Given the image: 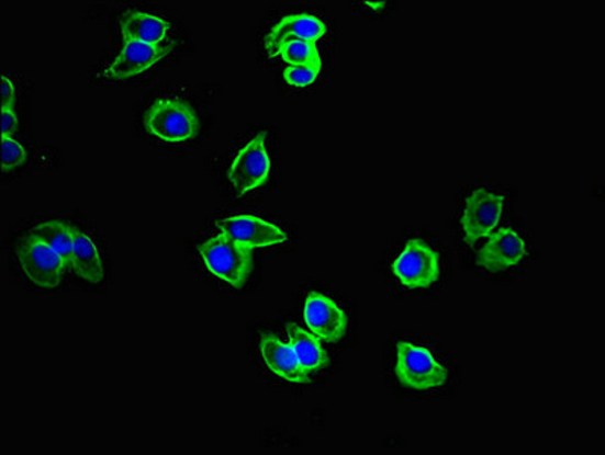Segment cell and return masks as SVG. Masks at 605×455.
I'll return each mask as SVG.
<instances>
[{
	"mask_svg": "<svg viewBox=\"0 0 605 455\" xmlns=\"http://www.w3.org/2000/svg\"><path fill=\"white\" fill-rule=\"evenodd\" d=\"M199 255L205 268L231 287L240 291L248 283L253 272V249L242 247L225 235H219L199 247Z\"/></svg>",
	"mask_w": 605,
	"mask_h": 455,
	"instance_id": "1",
	"label": "cell"
},
{
	"mask_svg": "<svg viewBox=\"0 0 605 455\" xmlns=\"http://www.w3.org/2000/svg\"><path fill=\"white\" fill-rule=\"evenodd\" d=\"M145 126L150 136L166 144H186L198 136L199 118L197 111L181 99H158L149 106Z\"/></svg>",
	"mask_w": 605,
	"mask_h": 455,
	"instance_id": "2",
	"label": "cell"
},
{
	"mask_svg": "<svg viewBox=\"0 0 605 455\" xmlns=\"http://www.w3.org/2000/svg\"><path fill=\"white\" fill-rule=\"evenodd\" d=\"M396 378L413 390L439 389L448 382V371L428 348L400 342L396 346Z\"/></svg>",
	"mask_w": 605,
	"mask_h": 455,
	"instance_id": "3",
	"label": "cell"
},
{
	"mask_svg": "<svg viewBox=\"0 0 605 455\" xmlns=\"http://www.w3.org/2000/svg\"><path fill=\"white\" fill-rule=\"evenodd\" d=\"M270 170L272 161L266 148V134L260 133L234 156L226 178L238 195H246L269 181Z\"/></svg>",
	"mask_w": 605,
	"mask_h": 455,
	"instance_id": "4",
	"label": "cell"
},
{
	"mask_svg": "<svg viewBox=\"0 0 605 455\" xmlns=\"http://www.w3.org/2000/svg\"><path fill=\"white\" fill-rule=\"evenodd\" d=\"M393 275L407 288H427L440 278V255L424 240L413 239L392 264Z\"/></svg>",
	"mask_w": 605,
	"mask_h": 455,
	"instance_id": "5",
	"label": "cell"
},
{
	"mask_svg": "<svg viewBox=\"0 0 605 455\" xmlns=\"http://www.w3.org/2000/svg\"><path fill=\"white\" fill-rule=\"evenodd\" d=\"M18 259L20 268L25 272L27 280L32 281L35 286L49 291V288L58 287L63 283L64 271L66 264L61 257L57 254L37 237H26L18 248Z\"/></svg>",
	"mask_w": 605,
	"mask_h": 455,
	"instance_id": "6",
	"label": "cell"
},
{
	"mask_svg": "<svg viewBox=\"0 0 605 455\" xmlns=\"http://www.w3.org/2000/svg\"><path fill=\"white\" fill-rule=\"evenodd\" d=\"M504 205L505 195L503 193L485 189L472 192L466 201L463 217H461L466 243L473 244L483 237L491 236L493 229L500 224Z\"/></svg>",
	"mask_w": 605,
	"mask_h": 455,
	"instance_id": "7",
	"label": "cell"
},
{
	"mask_svg": "<svg viewBox=\"0 0 605 455\" xmlns=\"http://www.w3.org/2000/svg\"><path fill=\"white\" fill-rule=\"evenodd\" d=\"M221 235H225L248 249L277 247L285 243L287 235L278 225L254 215H236L216 221Z\"/></svg>",
	"mask_w": 605,
	"mask_h": 455,
	"instance_id": "8",
	"label": "cell"
},
{
	"mask_svg": "<svg viewBox=\"0 0 605 455\" xmlns=\"http://www.w3.org/2000/svg\"><path fill=\"white\" fill-rule=\"evenodd\" d=\"M305 323L314 335L325 342H338L348 330V316L329 296L310 292L304 307Z\"/></svg>",
	"mask_w": 605,
	"mask_h": 455,
	"instance_id": "9",
	"label": "cell"
},
{
	"mask_svg": "<svg viewBox=\"0 0 605 455\" xmlns=\"http://www.w3.org/2000/svg\"><path fill=\"white\" fill-rule=\"evenodd\" d=\"M170 53V47L146 45L141 42H125L115 55L114 61L107 67L105 75L110 79H127L146 73L158 65L166 55Z\"/></svg>",
	"mask_w": 605,
	"mask_h": 455,
	"instance_id": "10",
	"label": "cell"
},
{
	"mask_svg": "<svg viewBox=\"0 0 605 455\" xmlns=\"http://www.w3.org/2000/svg\"><path fill=\"white\" fill-rule=\"evenodd\" d=\"M527 244L516 229L503 228L491 236L478 254V264L491 272L507 271L523 261Z\"/></svg>",
	"mask_w": 605,
	"mask_h": 455,
	"instance_id": "11",
	"label": "cell"
},
{
	"mask_svg": "<svg viewBox=\"0 0 605 455\" xmlns=\"http://www.w3.org/2000/svg\"><path fill=\"white\" fill-rule=\"evenodd\" d=\"M326 31L325 23L313 14H290L281 19L270 30L266 37V50L272 57L278 49L290 42H310L316 43L324 37Z\"/></svg>",
	"mask_w": 605,
	"mask_h": 455,
	"instance_id": "12",
	"label": "cell"
},
{
	"mask_svg": "<svg viewBox=\"0 0 605 455\" xmlns=\"http://www.w3.org/2000/svg\"><path fill=\"white\" fill-rule=\"evenodd\" d=\"M262 362L277 377L294 384L309 383V372L298 362L292 346L275 334H262L260 340Z\"/></svg>",
	"mask_w": 605,
	"mask_h": 455,
	"instance_id": "13",
	"label": "cell"
},
{
	"mask_svg": "<svg viewBox=\"0 0 605 455\" xmlns=\"http://www.w3.org/2000/svg\"><path fill=\"white\" fill-rule=\"evenodd\" d=\"M170 33V25L158 15L126 11L121 19L123 42H141L158 46Z\"/></svg>",
	"mask_w": 605,
	"mask_h": 455,
	"instance_id": "14",
	"label": "cell"
},
{
	"mask_svg": "<svg viewBox=\"0 0 605 455\" xmlns=\"http://www.w3.org/2000/svg\"><path fill=\"white\" fill-rule=\"evenodd\" d=\"M70 229L71 236H74L71 271L91 284L101 283L103 275H105L101 252L86 232L78 227H74V225H70Z\"/></svg>",
	"mask_w": 605,
	"mask_h": 455,
	"instance_id": "15",
	"label": "cell"
},
{
	"mask_svg": "<svg viewBox=\"0 0 605 455\" xmlns=\"http://www.w3.org/2000/svg\"><path fill=\"white\" fill-rule=\"evenodd\" d=\"M289 345L292 346L298 362L306 372H316L328 366L329 360L321 342L313 334L298 326H287Z\"/></svg>",
	"mask_w": 605,
	"mask_h": 455,
	"instance_id": "16",
	"label": "cell"
},
{
	"mask_svg": "<svg viewBox=\"0 0 605 455\" xmlns=\"http://www.w3.org/2000/svg\"><path fill=\"white\" fill-rule=\"evenodd\" d=\"M31 236L45 241L59 257L64 264L71 271V260H74V236H71L70 225L61 220L43 221L32 229Z\"/></svg>",
	"mask_w": 605,
	"mask_h": 455,
	"instance_id": "17",
	"label": "cell"
},
{
	"mask_svg": "<svg viewBox=\"0 0 605 455\" xmlns=\"http://www.w3.org/2000/svg\"><path fill=\"white\" fill-rule=\"evenodd\" d=\"M275 57H281L289 66L322 67L321 54H318L316 45L310 42L285 43L278 49Z\"/></svg>",
	"mask_w": 605,
	"mask_h": 455,
	"instance_id": "18",
	"label": "cell"
},
{
	"mask_svg": "<svg viewBox=\"0 0 605 455\" xmlns=\"http://www.w3.org/2000/svg\"><path fill=\"white\" fill-rule=\"evenodd\" d=\"M27 161V152L13 137H2V170L13 172Z\"/></svg>",
	"mask_w": 605,
	"mask_h": 455,
	"instance_id": "19",
	"label": "cell"
},
{
	"mask_svg": "<svg viewBox=\"0 0 605 455\" xmlns=\"http://www.w3.org/2000/svg\"><path fill=\"white\" fill-rule=\"evenodd\" d=\"M321 73L318 66H287L282 78L287 84L304 89V87L313 86Z\"/></svg>",
	"mask_w": 605,
	"mask_h": 455,
	"instance_id": "20",
	"label": "cell"
},
{
	"mask_svg": "<svg viewBox=\"0 0 605 455\" xmlns=\"http://www.w3.org/2000/svg\"><path fill=\"white\" fill-rule=\"evenodd\" d=\"M19 130V118L14 110L2 109V137H13Z\"/></svg>",
	"mask_w": 605,
	"mask_h": 455,
	"instance_id": "21",
	"label": "cell"
},
{
	"mask_svg": "<svg viewBox=\"0 0 605 455\" xmlns=\"http://www.w3.org/2000/svg\"><path fill=\"white\" fill-rule=\"evenodd\" d=\"M15 94H18V90H15V84L13 79L10 77H7V75H3L2 77V109H11L13 110V105L15 102Z\"/></svg>",
	"mask_w": 605,
	"mask_h": 455,
	"instance_id": "22",
	"label": "cell"
},
{
	"mask_svg": "<svg viewBox=\"0 0 605 455\" xmlns=\"http://www.w3.org/2000/svg\"><path fill=\"white\" fill-rule=\"evenodd\" d=\"M366 7L372 8V11H380V8L385 5V2H365Z\"/></svg>",
	"mask_w": 605,
	"mask_h": 455,
	"instance_id": "23",
	"label": "cell"
}]
</instances>
